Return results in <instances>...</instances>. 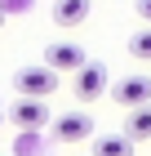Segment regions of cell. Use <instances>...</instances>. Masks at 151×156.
<instances>
[{
  "mask_svg": "<svg viewBox=\"0 0 151 156\" xmlns=\"http://www.w3.org/2000/svg\"><path fill=\"white\" fill-rule=\"evenodd\" d=\"M5 116H9V125H13L18 134H40V129L49 125V116H53V112H49L45 98H18Z\"/></svg>",
  "mask_w": 151,
  "mask_h": 156,
  "instance_id": "obj_1",
  "label": "cell"
},
{
  "mask_svg": "<svg viewBox=\"0 0 151 156\" xmlns=\"http://www.w3.org/2000/svg\"><path fill=\"white\" fill-rule=\"evenodd\" d=\"M53 138H58L62 147L89 143L93 138V116L89 112H62V116H53Z\"/></svg>",
  "mask_w": 151,
  "mask_h": 156,
  "instance_id": "obj_2",
  "label": "cell"
},
{
  "mask_svg": "<svg viewBox=\"0 0 151 156\" xmlns=\"http://www.w3.org/2000/svg\"><path fill=\"white\" fill-rule=\"evenodd\" d=\"M13 89H18V98H49L58 89V72H49V67H22L13 76Z\"/></svg>",
  "mask_w": 151,
  "mask_h": 156,
  "instance_id": "obj_3",
  "label": "cell"
},
{
  "mask_svg": "<svg viewBox=\"0 0 151 156\" xmlns=\"http://www.w3.org/2000/svg\"><path fill=\"white\" fill-rule=\"evenodd\" d=\"M84 62H89V58H84L80 40H53V45L45 49V67H49V72H58V76H62V72H71V76H76Z\"/></svg>",
  "mask_w": 151,
  "mask_h": 156,
  "instance_id": "obj_4",
  "label": "cell"
},
{
  "mask_svg": "<svg viewBox=\"0 0 151 156\" xmlns=\"http://www.w3.org/2000/svg\"><path fill=\"white\" fill-rule=\"evenodd\" d=\"M111 98H116L120 107H147L151 103V76H125L120 85H111Z\"/></svg>",
  "mask_w": 151,
  "mask_h": 156,
  "instance_id": "obj_5",
  "label": "cell"
},
{
  "mask_svg": "<svg viewBox=\"0 0 151 156\" xmlns=\"http://www.w3.org/2000/svg\"><path fill=\"white\" fill-rule=\"evenodd\" d=\"M107 94V67L102 62H84L80 72H76V98L80 103H93V98Z\"/></svg>",
  "mask_w": 151,
  "mask_h": 156,
  "instance_id": "obj_6",
  "label": "cell"
},
{
  "mask_svg": "<svg viewBox=\"0 0 151 156\" xmlns=\"http://www.w3.org/2000/svg\"><path fill=\"white\" fill-rule=\"evenodd\" d=\"M125 138H129L133 147L151 138V103H147V107H133V112H125Z\"/></svg>",
  "mask_w": 151,
  "mask_h": 156,
  "instance_id": "obj_7",
  "label": "cell"
},
{
  "mask_svg": "<svg viewBox=\"0 0 151 156\" xmlns=\"http://www.w3.org/2000/svg\"><path fill=\"white\" fill-rule=\"evenodd\" d=\"M89 18V0H53V23L58 27H80Z\"/></svg>",
  "mask_w": 151,
  "mask_h": 156,
  "instance_id": "obj_8",
  "label": "cell"
},
{
  "mask_svg": "<svg viewBox=\"0 0 151 156\" xmlns=\"http://www.w3.org/2000/svg\"><path fill=\"white\" fill-rule=\"evenodd\" d=\"M89 156H133V143H129L125 134H98Z\"/></svg>",
  "mask_w": 151,
  "mask_h": 156,
  "instance_id": "obj_9",
  "label": "cell"
},
{
  "mask_svg": "<svg viewBox=\"0 0 151 156\" xmlns=\"http://www.w3.org/2000/svg\"><path fill=\"white\" fill-rule=\"evenodd\" d=\"M129 54H133L138 62H151V27H142V31L129 36Z\"/></svg>",
  "mask_w": 151,
  "mask_h": 156,
  "instance_id": "obj_10",
  "label": "cell"
},
{
  "mask_svg": "<svg viewBox=\"0 0 151 156\" xmlns=\"http://www.w3.org/2000/svg\"><path fill=\"white\" fill-rule=\"evenodd\" d=\"M36 143H40V134H18V156H31Z\"/></svg>",
  "mask_w": 151,
  "mask_h": 156,
  "instance_id": "obj_11",
  "label": "cell"
},
{
  "mask_svg": "<svg viewBox=\"0 0 151 156\" xmlns=\"http://www.w3.org/2000/svg\"><path fill=\"white\" fill-rule=\"evenodd\" d=\"M138 18H142V23L151 27V0H138Z\"/></svg>",
  "mask_w": 151,
  "mask_h": 156,
  "instance_id": "obj_12",
  "label": "cell"
},
{
  "mask_svg": "<svg viewBox=\"0 0 151 156\" xmlns=\"http://www.w3.org/2000/svg\"><path fill=\"white\" fill-rule=\"evenodd\" d=\"M0 23H5V9H0Z\"/></svg>",
  "mask_w": 151,
  "mask_h": 156,
  "instance_id": "obj_13",
  "label": "cell"
},
{
  "mask_svg": "<svg viewBox=\"0 0 151 156\" xmlns=\"http://www.w3.org/2000/svg\"><path fill=\"white\" fill-rule=\"evenodd\" d=\"M0 120H5V112H0Z\"/></svg>",
  "mask_w": 151,
  "mask_h": 156,
  "instance_id": "obj_14",
  "label": "cell"
}]
</instances>
